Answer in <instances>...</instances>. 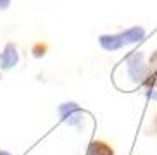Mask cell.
Listing matches in <instances>:
<instances>
[{"instance_id":"11","label":"cell","mask_w":157,"mask_h":155,"mask_svg":"<svg viewBox=\"0 0 157 155\" xmlns=\"http://www.w3.org/2000/svg\"><path fill=\"white\" fill-rule=\"evenodd\" d=\"M155 124H157V119H155Z\"/></svg>"},{"instance_id":"9","label":"cell","mask_w":157,"mask_h":155,"mask_svg":"<svg viewBox=\"0 0 157 155\" xmlns=\"http://www.w3.org/2000/svg\"><path fill=\"white\" fill-rule=\"evenodd\" d=\"M10 5V0H0V9L4 10V9H7Z\"/></svg>"},{"instance_id":"7","label":"cell","mask_w":157,"mask_h":155,"mask_svg":"<svg viewBox=\"0 0 157 155\" xmlns=\"http://www.w3.org/2000/svg\"><path fill=\"white\" fill-rule=\"evenodd\" d=\"M86 155H114V148L102 140H93L88 145Z\"/></svg>"},{"instance_id":"1","label":"cell","mask_w":157,"mask_h":155,"mask_svg":"<svg viewBox=\"0 0 157 155\" xmlns=\"http://www.w3.org/2000/svg\"><path fill=\"white\" fill-rule=\"evenodd\" d=\"M126 69H128L129 79L136 85H143L148 78V66L143 60V55L140 52H133L126 57Z\"/></svg>"},{"instance_id":"2","label":"cell","mask_w":157,"mask_h":155,"mask_svg":"<svg viewBox=\"0 0 157 155\" xmlns=\"http://www.w3.org/2000/svg\"><path fill=\"white\" fill-rule=\"evenodd\" d=\"M59 115H60V119H62L66 124H69V126H76V128H81V126H83L85 114H83V110L79 109V105L74 104V102H66V104L60 105Z\"/></svg>"},{"instance_id":"8","label":"cell","mask_w":157,"mask_h":155,"mask_svg":"<svg viewBox=\"0 0 157 155\" xmlns=\"http://www.w3.org/2000/svg\"><path fill=\"white\" fill-rule=\"evenodd\" d=\"M47 52V45H42V43H38V45L33 47V55L36 57V59H40V57H43Z\"/></svg>"},{"instance_id":"5","label":"cell","mask_w":157,"mask_h":155,"mask_svg":"<svg viewBox=\"0 0 157 155\" xmlns=\"http://www.w3.org/2000/svg\"><path fill=\"white\" fill-rule=\"evenodd\" d=\"M98 45L107 52H116V50H119V48L124 47L123 41H121V38H119V33L117 35H100L98 36Z\"/></svg>"},{"instance_id":"4","label":"cell","mask_w":157,"mask_h":155,"mask_svg":"<svg viewBox=\"0 0 157 155\" xmlns=\"http://www.w3.org/2000/svg\"><path fill=\"white\" fill-rule=\"evenodd\" d=\"M147 36V31H145V28L142 26H131L128 29L119 33V38L123 41V45H135V43H140V41L145 40Z\"/></svg>"},{"instance_id":"6","label":"cell","mask_w":157,"mask_h":155,"mask_svg":"<svg viewBox=\"0 0 157 155\" xmlns=\"http://www.w3.org/2000/svg\"><path fill=\"white\" fill-rule=\"evenodd\" d=\"M143 85L147 86V93L157 90V50L150 57V62H148V78Z\"/></svg>"},{"instance_id":"10","label":"cell","mask_w":157,"mask_h":155,"mask_svg":"<svg viewBox=\"0 0 157 155\" xmlns=\"http://www.w3.org/2000/svg\"><path fill=\"white\" fill-rule=\"evenodd\" d=\"M0 155H10L9 152H5V150H0Z\"/></svg>"},{"instance_id":"3","label":"cell","mask_w":157,"mask_h":155,"mask_svg":"<svg viewBox=\"0 0 157 155\" xmlns=\"http://www.w3.org/2000/svg\"><path fill=\"white\" fill-rule=\"evenodd\" d=\"M19 62V52H17V47L14 43H7L4 47V50L0 54V67L4 71H9V69L16 67Z\"/></svg>"},{"instance_id":"12","label":"cell","mask_w":157,"mask_h":155,"mask_svg":"<svg viewBox=\"0 0 157 155\" xmlns=\"http://www.w3.org/2000/svg\"><path fill=\"white\" fill-rule=\"evenodd\" d=\"M0 78H2V74H0Z\"/></svg>"}]
</instances>
